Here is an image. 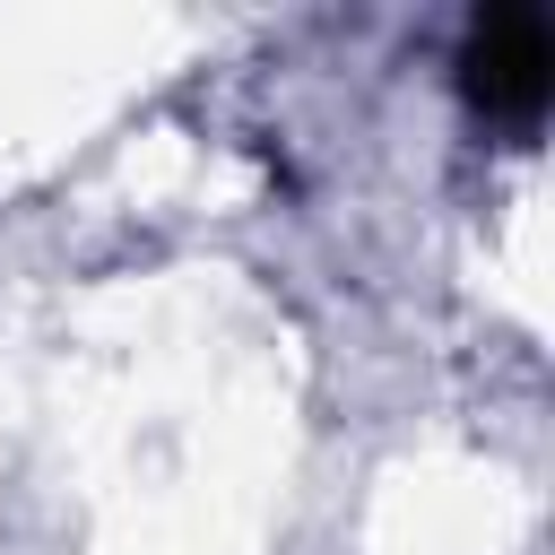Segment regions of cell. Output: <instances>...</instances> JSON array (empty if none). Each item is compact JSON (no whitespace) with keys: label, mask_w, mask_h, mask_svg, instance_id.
I'll return each mask as SVG.
<instances>
[{"label":"cell","mask_w":555,"mask_h":555,"mask_svg":"<svg viewBox=\"0 0 555 555\" xmlns=\"http://www.w3.org/2000/svg\"><path fill=\"white\" fill-rule=\"evenodd\" d=\"M460 87L486 121H538L546 113V87H555V43L529 9H486L460 43Z\"/></svg>","instance_id":"cell-1"}]
</instances>
